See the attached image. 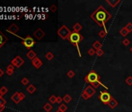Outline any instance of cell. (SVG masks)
<instances>
[{
  "label": "cell",
  "mask_w": 132,
  "mask_h": 112,
  "mask_svg": "<svg viewBox=\"0 0 132 112\" xmlns=\"http://www.w3.org/2000/svg\"><path fill=\"white\" fill-rule=\"evenodd\" d=\"M91 19L96 23L98 26L104 28V31L107 33L105 24L111 19L112 16L106 9H104L103 5H100L97 9L90 15Z\"/></svg>",
  "instance_id": "1"
},
{
  "label": "cell",
  "mask_w": 132,
  "mask_h": 112,
  "mask_svg": "<svg viewBox=\"0 0 132 112\" xmlns=\"http://www.w3.org/2000/svg\"><path fill=\"white\" fill-rule=\"evenodd\" d=\"M67 40L69 41L72 44V45H74L75 47H76L79 57H82V54H81V52H80L79 47H78V44H79L80 42L83 40L82 36L79 33H75L74 31H72L71 33V34H70L68 37V38H67Z\"/></svg>",
  "instance_id": "2"
},
{
  "label": "cell",
  "mask_w": 132,
  "mask_h": 112,
  "mask_svg": "<svg viewBox=\"0 0 132 112\" xmlns=\"http://www.w3.org/2000/svg\"><path fill=\"white\" fill-rule=\"evenodd\" d=\"M98 80H100V76L98 75L94 70H90V72H89L88 74L86 75V77L84 78V81L87 83H93L95 82H96Z\"/></svg>",
  "instance_id": "3"
},
{
  "label": "cell",
  "mask_w": 132,
  "mask_h": 112,
  "mask_svg": "<svg viewBox=\"0 0 132 112\" xmlns=\"http://www.w3.org/2000/svg\"><path fill=\"white\" fill-rule=\"evenodd\" d=\"M72 32V31H71L65 25H62V26L58 30V35L59 36L61 39H63V40H66L68 36L71 34Z\"/></svg>",
  "instance_id": "4"
},
{
  "label": "cell",
  "mask_w": 132,
  "mask_h": 112,
  "mask_svg": "<svg viewBox=\"0 0 132 112\" xmlns=\"http://www.w3.org/2000/svg\"><path fill=\"white\" fill-rule=\"evenodd\" d=\"M111 98L112 96L107 90L100 91V94L99 95V100H100V101L103 103L107 105L108 103L109 102V100H111Z\"/></svg>",
  "instance_id": "5"
},
{
  "label": "cell",
  "mask_w": 132,
  "mask_h": 112,
  "mask_svg": "<svg viewBox=\"0 0 132 112\" xmlns=\"http://www.w3.org/2000/svg\"><path fill=\"white\" fill-rule=\"evenodd\" d=\"M22 44H23V45L27 47V48L30 49L31 47H33V46H34L35 41L33 39V37H31V36L27 35L26 37L23 39V41H22Z\"/></svg>",
  "instance_id": "6"
},
{
  "label": "cell",
  "mask_w": 132,
  "mask_h": 112,
  "mask_svg": "<svg viewBox=\"0 0 132 112\" xmlns=\"http://www.w3.org/2000/svg\"><path fill=\"white\" fill-rule=\"evenodd\" d=\"M24 63V60L20 56H16L15 58L11 61V65H13L14 67H16V68H19L23 65V64Z\"/></svg>",
  "instance_id": "7"
},
{
  "label": "cell",
  "mask_w": 132,
  "mask_h": 112,
  "mask_svg": "<svg viewBox=\"0 0 132 112\" xmlns=\"http://www.w3.org/2000/svg\"><path fill=\"white\" fill-rule=\"evenodd\" d=\"M33 36H34L37 40L40 41L45 36V33H44V31L41 29V28H37V29L33 32Z\"/></svg>",
  "instance_id": "8"
},
{
  "label": "cell",
  "mask_w": 132,
  "mask_h": 112,
  "mask_svg": "<svg viewBox=\"0 0 132 112\" xmlns=\"http://www.w3.org/2000/svg\"><path fill=\"white\" fill-rule=\"evenodd\" d=\"M84 92H86V93L89 95V97H92L93 95L96 93V89H95L91 85H88L86 86V87L84 89Z\"/></svg>",
  "instance_id": "9"
},
{
  "label": "cell",
  "mask_w": 132,
  "mask_h": 112,
  "mask_svg": "<svg viewBox=\"0 0 132 112\" xmlns=\"http://www.w3.org/2000/svg\"><path fill=\"white\" fill-rule=\"evenodd\" d=\"M19 27L17 26V25L15 24V23H13V24H11L9 27H8L7 31L11 33H13V34H16V33L19 31Z\"/></svg>",
  "instance_id": "10"
},
{
  "label": "cell",
  "mask_w": 132,
  "mask_h": 112,
  "mask_svg": "<svg viewBox=\"0 0 132 112\" xmlns=\"http://www.w3.org/2000/svg\"><path fill=\"white\" fill-rule=\"evenodd\" d=\"M32 65L34 66L36 69H40L41 67L43 65V62H42V61L38 57H36L32 61Z\"/></svg>",
  "instance_id": "11"
},
{
  "label": "cell",
  "mask_w": 132,
  "mask_h": 112,
  "mask_svg": "<svg viewBox=\"0 0 132 112\" xmlns=\"http://www.w3.org/2000/svg\"><path fill=\"white\" fill-rule=\"evenodd\" d=\"M107 105L111 109H115V108L117 107V105H118V102H117V100L115 99V98H114L113 97H112L111 100H109V102L108 103Z\"/></svg>",
  "instance_id": "12"
},
{
  "label": "cell",
  "mask_w": 132,
  "mask_h": 112,
  "mask_svg": "<svg viewBox=\"0 0 132 112\" xmlns=\"http://www.w3.org/2000/svg\"><path fill=\"white\" fill-rule=\"evenodd\" d=\"M11 100H12L15 103H19L21 101V99H20V97H19V94L18 92H16V93H13V96L11 97Z\"/></svg>",
  "instance_id": "13"
},
{
  "label": "cell",
  "mask_w": 132,
  "mask_h": 112,
  "mask_svg": "<svg viewBox=\"0 0 132 112\" xmlns=\"http://www.w3.org/2000/svg\"><path fill=\"white\" fill-rule=\"evenodd\" d=\"M121 2L120 0H106V2L107 3L109 6H111V7H116L117 6V4H119L120 2Z\"/></svg>",
  "instance_id": "14"
},
{
  "label": "cell",
  "mask_w": 132,
  "mask_h": 112,
  "mask_svg": "<svg viewBox=\"0 0 132 112\" xmlns=\"http://www.w3.org/2000/svg\"><path fill=\"white\" fill-rule=\"evenodd\" d=\"M72 29H73V31H74V32L79 33L81 30H82V26L79 23H75L74 25H73Z\"/></svg>",
  "instance_id": "15"
},
{
  "label": "cell",
  "mask_w": 132,
  "mask_h": 112,
  "mask_svg": "<svg viewBox=\"0 0 132 112\" xmlns=\"http://www.w3.org/2000/svg\"><path fill=\"white\" fill-rule=\"evenodd\" d=\"M91 86H92L94 89L99 88V87H100V86H103V87H104L105 89H106V90H107V89H108V87H107V86H105L104 84H103L102 83H101V82H100V80H98V81H96V82H95V83H92V84H91Z\"/></svg>",
  "instance_id": "16"
},
{
  "label": "cell",
  "mask_w": 132,
  "mask_h": 112,
  "mask_svg": "<svg viewBox=\"0 0 132 112\" xmlns=\"http://www.w3.org/2000/svg\"><path fill=\"white\" fill-rule=\"evenodd\" d=\"M102 46H103L102 43L99 41H96L93 44H92V48H94L95 50H96V51L102 49Z\"/></svg>",
  "instance_id": "17"
},
{
  "label": "cell",
  "mask_w": 132,
  "mask_h": 112,
  "mask_svg": "<svg viewBox=\"0 0 132 112\" xmlns=\"http://www.w3.org/2000/svg\"><path fill=\"white\" fill-rule=\"evenodd\" d=\"M27 58H29V59L33 61L35 58H36V54L35 53V51H33V50H30V51H29V52L27 54Z\"/></svg>",
  "instance_id": "18"
},
{
  "label": "cell",
  "mask_w": 132,
  "mask_h": 112,
  "mask_svg": "<svg viewBox=\"0 0 132 112\" xmlns=\"http://www.w3.org/2000/svg\"><path fill=\"white\" fill-rule=\"evenodd\" d=\"M36 88L33 85V84H30V85H29V86L27 88V92L30 94H33V93H34V92L36 91Z\"/></svg>",
  "instance_id": "19"
},
{
  "label": "cell",
  "mask_w": 132,
  "mask_h": 112,
  "mask_svg": "<svg viewBox=\"0 0 132 112\" xmlns=\"http://www.w3.org/2000/svg\"><path fill=\"white\" fill-rule=\"evenodd\" d=\"M120 35L123 36V37H127V36L129 32H128V30L126 29V27H123V28H121V29H120Z\"/></svg>",
  "instance_id": "20"
},
{
  "label": "cell",
  "mask_w": 132,
  "mask_h": 112,
  "mask_svg": "<svg viewBox=\"0 0 132 112\" xmlns=\"http://www.w3.org/2000/svg\"><path fill=\"white\" fill-rule=\"evenodd\" d=\"M52 108H53V106L50 104V103H47L44 106V111H46L47 112H50V111L52 110Z\"/></svg>",
  "instance_id": "21"
},
{
  "label": "cell",
  "mask_w": 132,
  "mask_h": 112,
  "mask_svg": "<svg viewBox=\"0 0 132 112\" xmlns=\"http://www.w3.org/2000/svg\"><path fill=\"white\" fill-rule=\"evenodd\" d=\"M72 97L70 96L69 94H65L63 97V100L66 103H69L70 102L72 101Z\"/></svg>",
  "instance_id": "22"
},
{
  "label": "cell",
  "mask_w": 132,
  "mask_h": 112,
  "mask_svg": "<svg viewBox=\"0 0 132 112\" xmlns=\"http://www.w3.org/2000/svg\"><path fill=\"white\" fill-rule=\"evenodd\" d=\"M6 41H7L6 37H5L1 31H0V44H5Z\"/></svg>",
  "instance_id": "23"
},
{
  "label": "cell",
  "mask_w": 132,
  "mask_h": 112,
  "mask_svg": "<svg viewBox=\"0 0 132 112\" xmlns=\"http://www.w3.org/2000/svg\"><path fill=\"white\" fill-rule=\"evenodd\" d=\"M45 58H46L48 61H50V60H52L53 58H55V55H54V54H53L52 52L48 51V52H47V54L45 55Z\"/></svg>",
  "instance_id": "24"
},
{
  "label": "cell",
  "mask_w": 132,
  "mask_h": 112,
  "mask_svg": "<svg viewBox=\"0 0 132 112\" xmlns=\"http://www.w3.org/2000/svg\"><path fill=\"white\" fill-rule=\"evenodd\" d=\"M48 100L51 104H54V103H55L56 101H57V97H56L55 95H51V96L49 97Z\"/></svg>",
  "instance_id": "25"
},
{
  "label": "cell",
  "mask_w": 132,
  "mask_h": 112,
  "mask_svg": "<svg viewBox=\"0 0 132 112\" xmlns=\"http://www.w3.org/2000/svg\"><path fill=\"white\" fill-rule=\"evenodd\" d=\"M58 109L61 110V111H62L63 112H65L67 110H68V107H67V105L64 104V103H61V104H60Z\"/></svg>",
  "instance_id": "26"
},
{
  "label": "cell",
  "mask_w": 132,
  "mask_h": 112,
  "mask_svg": "<svg viewBox=\"0 0 132 112\" xmlns=\"http://www.w3.org/2000/svg\"><path fill=\"white\" fill-rule=\"evenodd\" d=\"M67 75H68V77H69L70 79H72L75 75V73L74 72V71H72V70H69V71L67 72Z\"/></svg>",
  "instance_id": "27"
},
{
  "label": "cell",
  "mask_w": 132,
  "mask_h": 112,
  "mask_svg": "<svg viewBox=\"0 0 132 112\" xmlns=\"http://www.w3.org/2000/svg\"><path fill=\"white\" fill-rule=\"evenodd\" d=\"M125 82L128 86H132V76H130V75L127 76V78L125 80Z\"/></svg>",
  "instance_id": "28"
},
{
  "label": "cell",
  "mask_w": 132,
  "mask_h": 112,
  "mask_svg": "<svg viewBox=\"0 0 132 112\" xmlns=\"http://www.w3.org/2000/svg\"><path fill=\"white\" fill-rule=\"evenodd\" d=\"M98 35H99V37L101 38H104L106 37V35H107V33H106L104 30H100L99 33H98Z\"/></svg>",
  "instance_id": "29"
},
{
  "label": "cell",
  "mask_w": 132,
  "mask_h": 112,
  "mask_svg": "<svg viewBox=\"0 0 132 112\" xmlns=\"http://www.w3.org/2000/svg\"><path fill=\"white\" fill-rule=\"evenodd\" d=\"M125 27H126V29L128 30L129 33L132 32V23H127V25L125 26Z\"/></svg>",
  "instance_id": "30"
},
{
  "label": "cell",
  "mask_w": 132,
  "mask_h": 112,
  "mask_svg": "<svg viewBox=\"0 0 132 112\" xmlns=\"http://www.w3.org/2000/svg\"><path fill=\"white\" fill-rule=\"evenodd\" d=\"M103 54H104V51H103V50H102V49L96 51V55L98 56V57H102Z\"/></svg>",
  "instance_id": "31"
},
{
  "label": "cell",
  "mask_w": 132,
  "mask_h": 112,
  "mask_svg": "<svg viewBox=\"0 0 132 112\" xmlns=\"http://www.w3.org/2000/svg\"><path fill=\"white\" fill-rule=\"evenodd\" d=\"M81 96H82V97L83 98V100H89V98H90L89 97V95L87 94L86 92H84V91H82V94H81Z\"/></svg>",
  "instance_id": "32"
},
{
  "label": "cell",
  "mask_w": 132,
  "mask_h": 112,
  "mask_svg": "<svg viewBox=\"0 0 132 112\" xmlns=\"http://www.w3.org/2000/svg\"><path fill=\"white\" fill-rule=\"evenodd\" d=\"M88 55H90V56L96 55V51H95V49L94 48H89L88 50Z\"/></svg>",
  "instance_id": "33"
},
{
  "label": "cell",
  "mask_w": 132,
  "mask_h": 112,
  "mask_svg": "<svg viewBox=\"0 0 132 112\" xmlns=\"http://www.w3.org/2000/svg\"><path fill=\"white\" fill-rule=\"evenodd\" d=\"M21 83L23 84V85L26 86V85H27L28 83H29V79H28L27 78L24 77V78H23V79H22V80H21Z\"/></svg>",
  "instance_id": "34"
},
{
  "label": "cell",
  "mask_w": 132,
  "mask_h": 112,
  "mask_svg": "<svg viewBox=\"0 0 132 112\" xmlns=\"http://www.w3.org/2000/svg\"><path fill=\"white\" fill-rule=\"evenodd\" d=\"M122 43H123V45L127 47V46L129 45V44H130V41H129V39H127V38H124V39H123V41Z\"/></svg>",
  "instance_id": "35"
},
{
  "label": "cell",
  "mask_w": 132,
  "mask_h": 112,
  "mask_svg": "<svg viewBox=\"0 0 132 112\" xmlns=\"http://www.w3.org/2000/svg\"><path fill=\"white\" fill-rule=\"evenodd\" d=\"M57 9H58V7L56 6L55 4H52L51 6H50V11H51L52 13H55L56 11H57Z\"/></svg>",
  "instance_id": "36"
},
{
  "label": "cell",
  "mask_w": 132,
  "mask_h": 112,
  "mask_svg": "<svg viewBox=\"0 0 132 112\" xmlns=\"http://www.w3.org/2000/svg\"><path fill=\"white\" fill-rule=\"evenodd\" d=\"M0 91H1L3 94H5L8 92V89L5 87V86H2L1 89H0Z\"/></svg>",
  "instance_id": "37"
},
{
  "label": "cell",
  "mask_w": 132,
  "mask_h": 112,
  "mask_svg": "<svg viewBox=\"0 0 132 112\" xmlns=\"http://www.w3.org/2000/svg\"><path fill=\"white\" fill-rule=\"evenodd\" d=\"M5 103H6V100H5L4 98H0V105L2 106H5Z\"/></svg>",
  "instance_id": "38"
},
{
  "label": "cell",
  "mask_w": 132,
  "mask_h": 112,
  "mask_svg": "<svg viewBox=\"0 0 132 112\" xmlns=\"http://www.w3.org/2000/svg\"><path fill=\"white\" fill-rule=\"evenodd\" d=\"M63 101V98H61V97H57V101H56V103H59V104H61V103H62Z\"/></svg>",
  "instance_id": "39"
},
{
  "label": "cell",
  "mask_w": 132,
  "mask_h": 112,
  "mask_svg": "<svg viewBox=\"0 0 132 112\" xmlns=\"http://www.w3.org/2000/svg\"><path fill=\"white\" fill-rule=\"evenodd\" d=\"M19 97H20V99L21 100H23L24 98H25V94L23 93H22V92H20V93H19Z\"/></svg>",
  "instance_id": "40"
},
{
  "label": "cell",
  "mask_w": 132,
  "mask_h": 112,
  "mask_svg": "<svg viewBox=\"0 0 132 112\" xmlns=\"http://www.w3.org/2000/svg\"><path fill=\"white\" fill-rule=\"evenodd\" d=\"M7 70H13V71H14V66L10 64V65L7 66Z\"/></svg>",
  "instance_id": "41"
},
{
  "label": "cell",
  "mask_w": 132,
  "mask_h": 112,
  "mask_svg": "<svg viewBox=\"0 0 132 112\" xmlns=\"http://www.w3.org/2000/svg\"><path fill=\"white\" fill-rule=\"evenodd\" d=\"M13 72H14V71H13V70H7L6 69V73H7V75H12L13 74Z\"/></svg>",
  "instance_id": "42"
},
{
  "label": "cell",
  "mask_w": 132,
  "mask_h": 112,
  "mask_svg": "<svg viewBox=\"0 0 132 112\" xmlns=\"http://www.w3.org/2000/svg\"><path fill=\"white\" fill-rule=\"evenodd\" d=\"M4 108H5V106H2V105H0V112H2V111L4 110Z\"/></svg>",
  "instance_id": "43"
},
{
  "label": "cell",
  "mask_w": 132,
  "mask_h": 112,
  "mask_svg": "<svg viewBox=\"0 0 132 112\" xmlns=\"http://www.w3.org/2000/svg\"><path fill=\"white\" fill-rule=\"evenodd\" d=\"M3 73H4L3 71H2V70L1 69H0V77H1L2 75H3Z\"/></svg>",
  "instance_id": "44"
},
{
  "label": "cell",
  "mask_w": 132,
  "mask_h": 112,
  "mask_svg": "<svg viewBox=\"0 0 132 112\" xmlns=\"http://www.w3.org/2000/svg\"><path fill=\"white\" fill-rule=\"evenodd\" d=\"M46 17H47V15H42V19H45Z\"/></svg>",
  "instance_id": "45"
},
{
  "label": "cell",
  "mask_w": 132,
  "mask_h": 112,
  "mask_svg": "<svg viewBox=\"0 0 132 112\" xmlns=\"http://www.w3.org/2000/svg\"><path fill=\"white\" fill-rule=\"evenodd\" d=\"M3 95H4V94L2 93L1 91H0V98H2V96H3Z\"/></svg>",
  "instance_id": "46"
},
{
  "label": "cell",
  "mask_w": 132,
  "mask_h": 112,
  "mask_svg": "<svg viewBox=\"0 0 132 112\" xmlns=\"http://www.w3.org/2000/svg\"><path fill=\"white\" fill-rule=\"evenodd\" d=\"M55 112H63V111H61V110H59V109H58V110L56 111Z\"/></svg>",
  "instance_id": "47"
},
{
  "label": "cell",
  "mask_w": 132,
  "mask_h": 112,
  "mask_svg": "<svg viewBox=\"0 0 132 112\" xmlns=\"http://www.w3.org/2000/svg\"><path fill=\"white\" fill-rule=\"evenodd\" d=\"M3 45H4V44H0V48H1V47L3 46Z\"/></svg>",
  "instance_id": "48"
},
{
  "label": "cell",
  "mask_w": 132,
  "mask_h": 112,
  "mask_svg": "<svg viewBox=\"0 0 132 112\" xmlns=\"http://www.w3.org/2000/svg\"><path fill=\"white\" fill-rule=\"evenodd\" d=\"M130 50H131V51L132 52V47H131V48H130Z\"/></svg>",
  "instance_id": "49"
}]
</instances>
